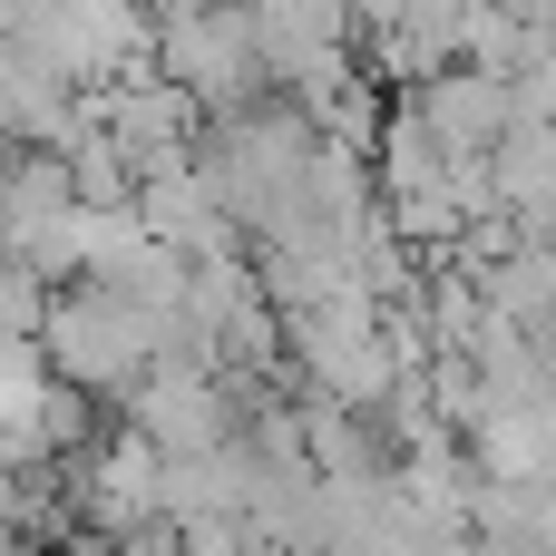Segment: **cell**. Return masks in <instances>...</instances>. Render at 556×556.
<instances>
[{
    "instance_id": "cell-1",
    "label": "cell",
    "mask_w": 556,
    "mask_h": 556,
    "mask_svg": "<svg viewBox=\"0 0 556 556\" xmlns=\"http://www.w3.org/2000/svg\"><path fill=\"white\" fill-rule=\"evenodd\" d=\"M39 352L59 381H88V391H127L156 352H166V313H147L127 283H98V274H68L49 283V323H39Z\"/></svg>"
},
{
    "instance_id": "cell-2",
    "label": "cell",
    "mask_w": 556,
    "mask_h": 556,
    "mask_svg": "<svg viewBox=\"0 0 556 556\" xmlns=\"http://www.w3.org/2000/svg\"><path fill=\"white\" fill-rule=\"evenodd\" d=\"M410 98H420V117L440 127V147H450V156H479V147H498V137L528 117L518 68H479V59H440Z\"/></svg>"
},
{
    "instance_id": "cell-3",
    "label": "cell",
    "mask_w": 556,
    "mask_h": 556,
    "mask_svg": "<svg viewBox=\"0 0 556 556\" xmlns=\"http://www.w3.org/2000/svg\"><path fill=\"white\" fill-rule=\"evenodd\" d=\"M0 254H10V215H0Z\"/></svg>"
},
{
    "instance_id": "cell-4",
    "label": "cell",
    "mask_w": 556,
    "mask_h": 556,
    "mask_svg": "<svg viewBox=\"0 0 556 556\" xmlns=\"http://www.w3.org/2000/svg\"><path fill=\"white\" fill-rule=\"evenodd\" d=\"M0 156H10V147H0Z\"/></svg>"
}]
</instances>
